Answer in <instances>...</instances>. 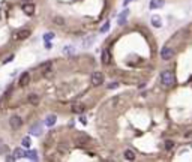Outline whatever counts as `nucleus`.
Here are the masks:
<instances>
[{
    "label": "nucleus",
    "instance_id": "f257e3e1",
    "mask_svg": "<svg viewBox=\"0 0 192 162\" xmlns=\"http://www.w3.org/2000/svg\"><path fill=\"white\" fill-rule=\"evenodd\" d=\"M161 83L165 86V87H171L176 83V75H174L173 71H164L161 74Z\"/></svg>",
    "mask_w": 192,
    "mask_h": 162
},
{
    "label": "nucleus",
    "instance_id": "f03ea898",
    "mask_svg": "<svg viewBox=\"0 0 192 162\" xmlns=\"http://www.w3.org/2000/svg\"><path fill=\"white\" fill-rule=\"evenodd\" d=\"M39 69H41V72H42V75L44 77H47V78H50L51 75H53V63L51 62H45V63H42V65L39 66Z\"/></svg>",
    "mask_w": 192,
    "mask_h": 162
},
{
    "label": "nucleus",
    "instance_id": "7ed1b4c3",
    "mask_svg": "<svg viewBox=\"0 0 192 162\" xmlns=\"http://www.w3.org/2000/svg\"><path fill=\"white\" fill-rule=\"evenodd\" d=\"M90 81H92V86H95V87L101 86L104 83V74H102V72H98V71L93 72L92 77H90Z\"/></svg>",
    "mask_w": 192,
    "mask_h": 162
},
{
    "label": "nucleus",
    "instance_id": "20e7f679",
    "mask_svg": "<svg viewBox=\"0 0 192 162\" xmlns=\"http://www.w3.org/2000/svg\"><path fill=\"white\" fill-rule=\"evenodd\" d=\"M75 141H77L78 144H87V143L92 141V138H90L86 132H77V134H75Z\"/></svg>",
    "mask_w": 192,
    "mask_h": 162
},
{
    "label": "nucleus",
    "instance_id": "39448f33",
    "mask_svg": "<svg viewBox=\"0 0 192 162\" xmlns=\"http://www.w3.org/2000/svg\"><path fill=\"white\" fill-rule=\"evenodd\" d=\"M9 125H11L12 129H20L21 126H23V119H21L20 116H12L11 119H9Z\"/></svg>",
    "mask_w": 192,
    "mask_h": 162
},
{
    "label": "nucleus",
    "instance_id": "423d86ee",
    "mask_svg": "<svg viewBox=\"0 0 192 162\" xmlns=\"http://www.w3.org/2000/svg\"><path fill=\"white\" fill-rule=\"evenodd\" d=\"M173 56H174V51H173L171 47H164L161 50V59L162 60H171Z\"/></svg>",
    "mask_w": 192,
    "mask_h": 162
},
{
    "label": "nucleus",
    "instance_id": "0eeeda50",
    "mask_svg": "<svg viewBox=\"0 0 192 162\" xmlns=\"http://www.w3.org/2000/svg\"><path fill=\"white\" fill-rule=\"evenodd\" d=\"M29 36H30V29H26V27H23V29H20L18 32L15 33V39L23 41L26 38H29Z\"/></svg>",
    "mask_w": 192,
    "mask_h": 162
},
{
    "label": "nucleus",
    "instance_id": "6e6552de",
    "mask_svg": "<svg viewBox=\"0 0 192 162\" xmlns=\"http://www.w3.org/2000/svg\"><path fill=\"white\" fill-rule=\"evenodd\" d=\"M30 135H35V137H39V135L42 134V125L41 123H33L30 126Z\"/></svg>",
    "mask_w": 192,
    "mask_h": 162
},
{
    "label": "nucleus",
    "instance_id": "1a4fd4ad",
    "mask_svg": "<svg viewBox=\"0 0 192 162\" xmlns=\"http://www.w3.org/2000/svg\"><path fill=\"white\" fill-rule=\"evenodd\" d=\"M23 12L26 15H33L35 14V5L33 3H24L23 5Z\"/></svg>",
    "mask_w": 192,
    "mask_h": 162
},
{
    "label": "nucleus",
    "instance_id": "9d476101",
    "mask_svg": "<svg viewBox=\"0 0 192 162\" xmlns=\"http://www.w3.org/2000/svg\"><path fill=\"white\" fill-rule=\"evenodd\" d=\"M56 122H57V116L56 114H50V116H47V119H45V126H48V128H51V126H54L56 125Z\"/></svg>",
    "mask_w": 192,
    "mask_h": 162
},
{
    "label": "nucleus",
    "instance_id": "9b49d317",
    "mask_svg": "<svg viewBox=\"0 0 192 162\" xmlns=\"http://www.w3.org/2000/svg\"><path fill=\"white\" fill-rule=\"evenodd\" d=\"M150 21H152V26H153V27H156V29L162 27V18H161L159 15H152Z\"/></svg>",
    "mask_w": 192,
    "mask_h": 162
},
{
    "label": "nucleus",
    "instance_id": "f8f14e48",
    "mask_svg": "<svg viewBox=\"0 0 192 162\" xmlns=\"http://www.w3.org/2000/svg\"><path fill=\"white\" fill-rule=\"evenodd\" d=\"M128 15H129V9H125V11H123V12H122V14L119 15V20H117L119 26H125V23H126V18H128Z\"/></svg>",
    "mask_w": 192,
    "mask_h": 162
},
{
    "label": "nucleus",
    "instance_id": "ddd939ff",
    "mask_svg": "<svg viewBox=\"0 0 192 162\" xmlns=\"http://www.w3.org/2000/svg\"><path fill=\"white\" fill-rule=\"evenodd\" d=\"M30 83V74L29 72H23L21 77H20V84L21 86H27Z\"/></svg>",
    "mask_w": 192,
    "mask_h": 162
},
{
    "label": "nucleus",
    "instance_id": "4468645a",
    "mask_svg": "<svg viewBox=\"0 0 192 162\" xmlns=\"http://www.w3.org/2000/svg\"><path fill=\"white\" fill-rule=\"evenodd\" d=\"M95 41H96V36H95V35L87 36V38H84V39H83V47H84V48H89Z\"/></svg>",
    "mask_w": 192,
    "mask_h": 162
},
{
    "label": "nucleus",
    "instance_id": "2eb2a0df",
    "mask_svg": "<svg viewBox=\"0 0 192 162\" xmlns=\"http://www.w3.org/2000/svg\"><path fill=\"white\" fill-rule=\"evenodd\" d=\"M101 59H102V63L104 65H108V63L111 62L110 59V53H108V50H102V53H101Z\"/></svg>",
    "mask_w": 192,
    "mask_h": 162
},
{
    "label": "nucleus",
    "instance_id": "dca6fc26",
    "mask_svg": "<svg viewBox=\"0 0 192 162\" xmlns=\"http://www.w3.org/2000/svg\"><path fill=\"white\" fill-rule=\"evenodd\" d=\"M57 152L60 153V155H66V153L69 152L68 144H66V143H59V146H57Z\"/></svg>",
    "mask_w": 192,
    "mask_h": 162
},
{
    "label": "nucleus",
    "instance_id": "f3484780",
    "mask_svg": "<svg viewBox=\"0 0 192 162\" xmlns=\"http://www.w3.org/2000/svg\"><path fill=\"white\" fill-rule=\"evenodd\" d=\"M162 6H164V0H150V5H149L150 9H158Z\"/></svg>",
    "mask_w": 192,
    "mask_h": 162
},
{
    "label": "nucleus",
    "instance_id": "a211bd4d",
    "mask_svg": "<svg viewBox=\"0 0 192 162\" xmlns=\"http://www.w3.org/2000/svg\"><path fill=\"white\" fill-rule=\"evenodd\" d=\"M24 156L27 159H30V161H38V152L36 150H29V152H26Z\"/></svg>",
    "mask_w": 192,
    "mask_h": 162
},
{
    "label": "nucleus",
    "instance_id": "6ab92c4d",
    "mask_svg": "<svg viewBox=\"0 0 192 162\" xmlns=\"http://www.w3.org/2000/svg\"><path fill=\"white\" fill-rule=\"evenodd\" d=\"M71 111H72V113H75V114H80V113H83V111H84V105H81V104H75V105H72Z\"/></svg>",
    "mask_w": 192,
    "mask_h": 162
},
{
    "label": "nucleus",
    "instance_id": "aec40b11",
    "mask_svg": "<svg viewBox=\"0 0 192 162\" xmlns=\"http://www.w3.org/2000/svg\"><path fill=\"white\" fill-rule=\"evenodd\" d=\"M123 156H125V159H128V161H135V153L132 152V150H125V153H123Z\"/></svg>",
    "mask_w": 192,
    "mask_h": 162
},
{
    "label": "nucleus",
    "instance_id": "412c9836",
    "mask_svg": "<svg viewBox=\"0 0 192 162\" xmlns=\"http://www.w3.org/2000/svg\"><path fill=\"white\" fill-rule=\"evenodd\" d=\"M24 150L23 149H15L14 150V159H21V158H24Z\"/></svg>",
    "mask_w": 192,
    "mask_h": 162
},
{
    "label": "nucleus",
    "instance_id": "4be33fe9",
    "mask_svg": "<svg viewBox=\"0 0 192 162\" xmlns=\"http://www.w3.org/2000/svg\"><path fill=\"white\" fill-rule=\"evenodd\" d=\"M29 102H30L32 105H38V102H39V98H38V95H35V93L29 95Z\"/></svg>",
    "mask_w": 192,
    "mask_h": 162
},
{
    "label": "nucleus",
    "instance_id": "5701e85b",
    "mask_svg": "<svg viewBox=\"0 0 192 162\" xmlns=\"http://www.w3.org/2000/svg\"><path fill=\"white\" fill-rule=\"evenodd\" d=\"M21 144H23V147H30V146H32V140H30V137H24V138L21 140Z\"/></svg>",
    "mask_w": 192,
    "mask_h": 162
},
{
    "label": "nucleus",
    "instance_id": "b1692460",
    "mask_svg": "<svg viewBox=\"0 0 192 162\" xmlns=\"http://www.w3.org/2000/svg\"><path fill=\"white\" fill-rule=\"evenodd\" d=\"M53 21H54L57 26H63V24H65V18H63V17H54Z\"/></svg>",
    "mask_w": 192,
    "mask_h": 162
},
{
    "label": "nucleus",
    "instance_id": "393cba45",
    "mask_svg": "<svg viewBox=\"0 0 192 162\" xmlns=\"http://www.w3.org/2000/svg\"><path fill=\"white\" fill-rule=\"evenodd\" d=\"M74 51H75V48L72 45H68V47L63 48V54H74Z\"/></svg>",
    "mask_w": 192,
    "mask_h": 162
},
{
    "label": "nucleus",
    "instance_id": "a878e982",
    "mask_svg": "<svg viewBox=\"0 0 192 162\" xmlns=\"http://www.w3.org/2000/svg\"><path fill=\"white\" fill-rule=\"evenodd\" d=\"M53 38H54V33L48 32V33H45V36H44V41H45V42H48V41H51Z\"/></svg>",
    "mask_w": 192,
    "mask_h": 162
},
{
    "label": "nucleus",
    "instance_id": "bb28decb",
    "mask_svg": "<svg viewBox=\"0 0 192 162\" xmlns=\"http://www.w3.org/2000/svg\"><path fill=\"white\" fill-rule=\"evenodd\" d=\"M108 30H110V21H107L105 24L101 27V33H105V32H108Z\"/></svg>",
    "mask_w": 192,
    "mask_h": 162
},
{
    "label": "nucleus",
    "instance_id": "cd10ccee",
    "mask_svg": "<svg viewBox=\"0 0 192 162\" xmlns=\"http://www.w3.org/2000/svg\"><path fill=\"white\" fill-rule=\"evenodd\" d=\"M173 146H174V143H173V141H165V149H167V150L173 149Z\"/></svg>",
    "mask_w": 192,
    "mask_h": 162
},
{
    "label": "nucleus",
    "instance_id": "c85d7f7f",
    "mask_svg": "<svg viewBox=\"0 0 192 162\" xmlns=\"http://www.w3.org/2000/svg\"><path fill=\"white\" fill-rule=\"evenodd\" d=\"M116 87H119V83H111V84H108V89H116Z\"/></svg>",
    "mask_w": 192,
    "mask_h": 162
},
{
    "label": "nucleus",
    "instance_id": "c756f323",
    "mask_svg": "<svg viewBox=\"0 0 192 162\" xmlns=\"http://www.w3.org/2000/svg\"><path fill=\"white\" fill-rule=\"evenodd\" d=\"M80 120H81V123H83V125H86V123H87V120H86V117H84V116H81V117H80Z\"/></svg>",
    "mask_w": 192,
    "mask_h": 162
},
{
    "label": "nucleus",
    "instance_id": "7c9ffc66",
    "mask_svg": "<svg viewBox=\"0 0 192 162\" xmlns=\"http://www.w3.org/2000/svg\"><path fill=\"white\" fill-rule=\"evenodd\" d=\"M12 59H14V56H11V57H9V59H6V60H5V63H9V62H11V60H12Z\"/></svg>",
    "mask_w": 192,
    "mask_h": 162
},
{
    "label": "nucleus",
    "instance_id": "2f4dec72",
    "mask_svg": "<svg viewBox=\"0 0 192 162\" xmlns=\"http://www.w3.org/2000/svg\"><path fill=\"white\" fill-rule=\"evenodd\" d=\"M129 2H131V0H125V2H123V5H125V6H128V3H129Z\"/></svg>",
    "mask_w": 192,
    "mask_h": 162
},
{
    "label": "nucleus",
    "instance_id": "473e14b6",
    "mask_svg": "<svg viewBox=\"0 0 192 162\" xmlns=\"http://www.w3.org/2000/svg\"><path fill=\"white\" fill-rule=\"evenodd\" d=\"M24 2H30V0H24Z\"/></svg>",
    "mask_w": 192,
    "mask_h": 162
}]
</instances>
